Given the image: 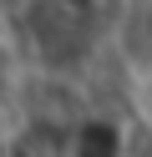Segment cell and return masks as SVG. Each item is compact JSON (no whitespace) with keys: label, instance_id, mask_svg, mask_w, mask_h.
Masks as SVG:
<instances>
[{"label":"cell","instance_id":"1","mask_svg":"<svg viewBox=\"0 0 152 157\" xmlns=\"http://www.w3.org/2000/svg\"><path fill=\"white\" fill-rule=\"evenodd\" d=\"M117 25V0H25L20 36L36 66L71 76L101 56Z\"/></svg>","mask_w":152,"mask_h":157},{"label":"cell","instance_id":"3","mask_svg":"<svg viewBox=\"0 0 152 157\" xmlns=\"http://www.w3.org/2000/svg\"><path fill=\"white\" fill-rule=\"evenodd\" d=\"M5 31H10V10H5V0H0V41H5Z\"/></svg>","mask_w":152,"mask_h":157},{"label":"cell","instance_id":"2","mask_svg":"<svg viewBox=\"0 0 152 157\" xmlns=\"http://www.w3.org/2000/svg\"><path fill=\"white\" fill-rule=\"evenodd\" d=\"M56 157H127V132L117 117H81L66 127Z\"/></svg>","mask_w":152,"mask_h":157}]
</instances>
